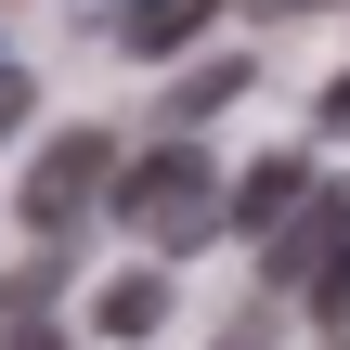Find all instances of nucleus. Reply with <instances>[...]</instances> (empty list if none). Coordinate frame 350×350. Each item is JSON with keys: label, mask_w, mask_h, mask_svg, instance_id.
Returning a JSON list of instances; mask_svg holds the SVG:
<instances>
[{"label": "nucleus", "mask_w": 350, "mask_h": 350, "mask_svg": "<svg viewBox=\"0 0 350 350\" xmlns=\"http://www.w3.org/2000/svg\"><path fill=\"white\" fill-rule=\"evenodd\" d=\"M117 221H130L156 260H182V247H208V234L234 221V195H221V169H208L182 130H156V143L130 156V182H117Z\"/></svg>", "instance_id": "nucleus-1"}, {"label": "nucleus", "mask_w": 350, "mask_h": 350, "mask_svg": "<svg viewBox=\"0 0 350 350\" xmlns=\"http://www.w3.org/2000/svg\"><path fill=\"white\" fill-rule=\"evenodd\" d=\"M104 169H117V143H104V130H52V143H39V169H26V221H39V234H78V221L117 195Z\"/></svg>", "instance_id": "nucleus-2"}, {"label": "nucleus", "mask_w": 350, "mask_h": 350, "mask_svg": "<svg viewBox=\"0 0 350 350\" xmlns=\"http://www.w3.org/2000/svg\"><path fill=\"white\" fill-rule=\"evenodd\" d=\"M338 234H350V195H325V182H312V195L260 234V286H312V273L338 260Z\"/></svg>", "instance_id": "nucleus-3"}, {"label": "nucleus", "mask_w": 350, "mask_h": 350, "mask_svg": "<svg viewBox=\"0 0 350 350\" xmlns=\"http://www.w3.org/2000/svg\"><path fill=\"white\" fill-rule=\"evenodd\" d=\"M299 195H312V169H299V156H260V169H234V221H247V234H273Z\"/></svg>", "instance_id": "nucleus-4"}, {"label": "nucleus", "mask_w": 350, "mask_h": 350, "mask_svg": "<svg viewBox=\"0 0 350 350\" xmlns=\"http://www.w3.org/2000/svg\"><path fill=\"white\" fill-rule=\"evenodd\" d=\"M52 286H65V234H39V260L0 273V325H52Z\"/></svg>", "instance_id": "nucleus-5"}, {"label": "nucleus", "mask_w": 350, "mask_h": 350, "mask_svg": "<svg viewBox=\"0 0 350 350\" xmlns=\"http://www.w3.org/2000/svg\"><path fill=\"white\" fill-rule=\"evenodd\" d=\"M208 13H221V0H130V13H117V26H130V52H143V65H156V52H182V39H195V26H208Z\"/></svg>", "instance_id": "nucleus-6"}, {"label": "nucleus", "mask_w": 350, "mask_h": 350, "mask_svg": "<svg viewBox=\"0 0 350 350\" xmlns=\"http://www.w3.org/2000/svg\"><path fill=\"white\" fill-rule=\"evenodd\" d=\"M156 312H169V286H156V247H143V273L104 286V338H156Z\"/></svg>", "instance_id": "nucleus-7"}, {"label": "nucleus", "mask_w": 350, "mask_h": 350, "mask_svg": "<svg viewBox=\"0 0 350 350\" xmlns=\"http://www.w3.org/2000/svg\"><path fill=\"white\" fill-rule=\"evenodd\" d=\"M234 91H247V65H234V52H221V65H195V78L169 91V130H182V117H221Z\"/></svg>", "instance_id": "nucleus-8"}, {"label": "nucleus", "mask_w": 350, "mask_h": 350, "mask_svg": "<svg viewBox=\"0 0 350 350\" xmlns=\"http://www.w3.org/2000/svg\"><path fill=\"white\" fill-rule=\"evenodd\" d=\"M312 325H325V338H350V234H338V260L312 273Z\"/></svg>", "instance_id": "nucleus-9"}, {"label": "nucleus", "mask_w": 350, "mask_h": 350, "mask_svg": "<svg viewBox=\"0 0 350 350\" xmlns=\"http://www.w3.org/2000/svg\"><path fill=\"white\" fill-rule=\"evenodd\" d=\"M273 338H286L273 312H234V325H221V350H273Z\"/></svg>", "instance_id": "nucleus-10"}, {"label": "nucleus", "mask_w": 350, "mask_h": 350, "mask_svg": "<svg viewBox=\"0 0 350 350\" xmlns=\"http://www.w3.org/2000/svg\"><path fill=\"white\" fill-rule=\"evenodd\" d=\"M13 130H26V78L0 65V143H13Z\"/></svg>", "instance_id": "nucleus-11"}, {"label": "nucleus", "mask_w": 350, "mask_h": 350, "mask_svg": "<svg viewBox=\"0 0 350 350\" xmlns=\"http://www.w3.org/2000/svg\"><path fill=\"white\" fill-rule=\"evenodd\" d=\"M0 350H65V325H0Z\"/></svg>", "instance_id": "nucleus-12"}, {"label": "nucleus", "mask_w": 350, "mask_h": 350, "mask_svg": "<svg viewBox=\"0 0 350 350\" xmlns=\"http://www.w3.org/2000/svg\"><path fill=\"white\" fill-rule=\"evenodd\" d=\"M325 130H350V78H325Z\"/></svg>", "instance_id": "nucleus-13"}, {"label": "nucleus", "mask_w": 350, "mask_h": 350, "mask_svg": "<svg viewBox=\"0 0 350 350\" xmlns=\"http://www.w3.org/2000/svg\"><path fill=\"white\" fill-rule=\"evenodd\" d=\"M273 13H312V0H273Z\"/></svg>", "instance_id": "nucleus-14"}, {"label": "nucleus", "mask_w": 350, "mask_h": 350, "mask_svg": "<svg viewBox=\"0 0 350 350\" xmlns=\"http://www.w3.org/2000/svg\"><path fill=\"white\" fill-rule=\"evenodd\" d=\"M325 350H350V338H325Z\"/></svg>", "instance_id": "nucleus-15"}, {"label": "nucleus", "mask_w": 350, "mask_h": 350, "mask_svg": "<svg viewBox=\"0 0 350 350\" xmlns=\"http://www.w3.org/2000/svg\"><path fill=\"white\" fill-rule=\"evenodd\" d=\"M117 13H130V0H117Z\"/></svg>", "instance_id": "nucleus-16"}]
</instances>
